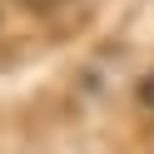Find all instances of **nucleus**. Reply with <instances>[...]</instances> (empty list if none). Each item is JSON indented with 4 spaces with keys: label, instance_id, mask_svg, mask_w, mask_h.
<instances>
[{
    "label": "nucleus",
    "instance_id": "nucleus-2",
    "mask_svg": "<svg viewBox=\"0 0 154 154\" xmlns=\"http://www.w3.org/2000/svg\"><path fill=\"white\" fill-rule=\"evenodd\" d=\"M144 109L154 114V75H149V80H144Z\"/></svg>",
    "mask_w": 154,
    "mask_h": 154
},
{
    "label": "nucleus",
    "instance_id": "nucleus-1",
    "mask_svg": "<svg viewBox=\"0 0 154 154\" xmlns=\"http://www.w3.org/2000/svg\"><path fill=\"white\" fill-rule=\"evenodd\" d=\"M25 10H55V5H65V0H20Z\"/></svg>",
    "mask_w": 154,
    "mask_h": 154
}]
</instances>
